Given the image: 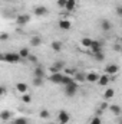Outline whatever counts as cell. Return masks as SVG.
<instances>
[{"label":"cell","instance_id":"18","mask_svg":"<svg viewBox=\"0 0 122 124\" xmlns=\"http://www.w3.org/2000/svg\"><path fill=\"white\" fill-rule=\"evenodd\" d=\"M73 79H75L78 84H82V82L86 81V74H85V72H76L75 77H73Z\"/></svg>","mask_w":122,"mask_h":124},{"label":"cell","instance_id":"11","mask_svg":"<svg viewBox=\"0 0 122 124\" xmlns=\"http://www.w3.org/2000/svg\"><path fill=\"white\" fill-rule=\"evenodd\" d=\"M115 97V90L114 88H106L103 94H102V100L103 101H109V100H112Z\"/></svg>","mask_w":122,"mask_h":124},{"label":"cell","instance_id":"17","mask_svg":"<svg viewBox=\"0 0 122 124\" xmlns=\"http://www.w3.org/2000/svg\"><path fill=\"white\" fill-rule=\"evenodd\" d=\"M101 29L103 32H109L112 29V23H111V20H108V19H103L102 22H101Z\"/></svg>","mask_w":122,"mask_h":124},{"label":"cell","instance_id":"13","mask_svg":"<svg viewBox=\"0 0 122 124\" xmlns=\"http://www.w3.org/2000/svg\"><path fill=\"white\" fill-rule=\"evenodd\" d=\"M99 74H96V72H88L86 74V81L88 82H91V84H93V82H98L99 81Z\"/></svg>","mask_w":122,"mask_h":124},{"label":"cell","instance_id":"7","mask_svg":"<svg viewBox=\"0 0 122 124\" xmlns=\"http://www.w3.org/2000/svg\"><path fill=\"white\" fill-rule=\"evenodd\" d=\"M63 69H65V63H63V61H56V62H53V65L50 66V74L63 72Z\"/></svg>","mask_w":122,"mask_h":124},{"label":"cell","instance_id":"8","mask_svg":"<svg viewBox=\"0 0 122 124\" xmlns=\"http://www.w3.org/2000/svg\"><path fill=\"white\" fill-rule=\"evenodd\" d=\"M29 22H30V16L29 15H19V16H16V23L19 26H25Z\"/></svg>","mask_w":122,"mask_h":124},{"label":"cell","instance_id":"14","mask_svg":"<svg viewBox=\"0 0 122 124\" xmlns=\"http://www.w3.org/2000/svg\"><path fill=\"white\" fill-rule=\"evenodd\" d=\"M33 77H37V78H46V72L42 66H36L33 69Z\"/></svg>","mask_w":122,"mask_h":124},{"label":"cell","instance_id":"2","mask_svg":"<svg viewBox=\"0 0 122 124\" xmlns=\"http://www.w3.org/2000/svg\"><path fill=\"white\" fill-rule=\"evenodd\" d=\"M78 90H79V84H78L76 81H73V82H70L69 85H65V95L69 97V98H72V97L76 95Z\"/></svg>","mask_w":122,"mask_h":124},{"label":"cell","instance_id":"33","mask_svg":"<svg viewBox=\"0 0 122 124\" xmlns=\"http://www.w3.org/2000/svg\"><path fill=\"white\" fill-rule=\"evenodd\" d=\"M56 1H58V6H59V7H62V9L66 7V1H68V0H56Z\"/></svg>","mask_w":122,"mask_h":124},{"label":"cell","instance_id":"38","mask_svg":"<svg viewBox=\"0 0 122 124\" xmlns=\"http://www.w3.org/2000/svg\"><path fill=\"white\" fill-rule=\"evenodd\" d=\"M119 124H122V118H121V120H119Z\"/></svg>","mask_w":122,"mask_h":124},{"label":"cell","instance_id":"16","mask_svg":"<svg viewBox=\"0 0 122 124\" xmlns=\"http://www.w3.org/2000/svg\"><path fill=\"white\" fill-rule=\"evenodd\" d=\"M109 110H111V113L115 116V117H119L122 113V108L118 105V104H112V105H109Z\"/></svg>","mask_w":122,"mask_h":124},{"label":"cell","instance_id":"31","mask_svg":"<svg viewBox=\"0 0 122 124\" xmlns=\"http://www.w3.org/2000/svg\"><path fill=\"white\" fill-rule=\"evenodd\" d=\"M89 124H102V118L101 117H92L91 118V121H89Z\"/></svg>","mask_w":122,"mask_h":124},{"label":"cell","instance_id":"5","mask_svg":"<svg viewBox=\"0 0 122 124\" xmlns=\"http://www.w3.org/2000/svg\"><path fill=\"white\" fill-rule=\"evenodd\" d=\"M33 13H34V16H37V17H43V16H47V15H49V9H47L46 6H36V7L33 9Z\"/></svg>","mask_w":122,"mask_h":124},{"label":"cell","instance_id":"26","mask_svg":"<svg viewBox=\"0 0 122 124\" xmlns=\"http://www.w3.org/2000/svg\"><path fill=\"white\" fill-rule=\"evenodd\" d=\"M39 117H40L42 120H47V118L50 117V113H49L46 108H42V110H40V113H39Z\"/></svg>","mask_w":122,"mask_h":124},{"label":"cell","instance_id":"27","mask_svg":"<svg viewBox=\"0 0 122 124\" xmlns=\"http://www.w3.org/2000/svg\"><path fill=\"white\" fill-rule=\"evenodd\" d=\"M22 101H23V104H30L32 102V95L29 93H26V94H22Z\"/></svg>","mask_w":122,"mask_h":124},{"label":"cell","instance_id":"36","mask_svg":"<svg viewBox=\"0 0 122 124\" xmlns=\"http://www.w3.org/2000/svg\"><path fill=\"white\" fill-rule=\"evenodd\" d=\"M116 15H118L119 17H122V6H118V7H116Z\"/></svg>","mask_w":122,"mask_h":124},{"label":"cell","instance_id":"28","mask_svg":"<svg viewBox=\"0 0 122 124\" xmlns=\"http://www.w3.org/2000/svg\"><path fill=\"white\" fill-rule=\"evenodd\" d=\"M63 74H65V75H69V77H75L76 71H75L73 68H65V69H63Z\"/></svg>","mask_w":122,"mask_h":124},{"label":"cell","instance_id":"30","mask_svg":"<svg viewBox=\"0 0 122 124\" xmlns=\"http://www.w3.org/2000/svg\"><path fill=\"white\" fill-rule=\"evenodd\" d=\"M93 58L96 59V61H105V52H99V54H95L93 55Z\"/></svg>","mask_w":122,"mask_h":124},{"label":"cell","instance_id":"32","mask_svg":"<svg viewBox=\"0 0 122 124\" xmlns=\"http://www.w3.org/2000/svg\"><path fill=\"white\" fill-rule=\"evenodd\" d=\"M106 108H109V104H108V101H103V102L99 105V110H101V111H105Z\"/></svg>","mask_w":122,"mask_h":124},{"label":"cell","instance_id":"24","mask_svg":"<svg viewBox=\"0 0 122 124\" xmlns=\"http://www.w3.org/2000/svg\"><path fill=\"white\" fill-rule=\"evenodd\" d=\"M43 82H45V78H37V77H33V81H32V84L34 85V87H42L43 85Z\"/></svg>","mask_w":122,"mask_h":124},{"label":"cell","instance_id":"4","mask_svg":"<svg viewBox=\"0 0 122 124\" xmlns=\"http://www.w3.org/2000/svg\"><path fill=\"white\" fill-rule=\"evenodd\" d=\"M63 77H65V74H63V72H55V74H50L47 79H49L50 82H53V84H58V85H62Z\"/></svg>","mask_w":122,"mask_h":124},{"label":"cell","instance_id":"21","mask_svg":"<svg viewBox=\"0 0 122 124\" xmlns=\"http://www.w3.org/2000/svg\"><path fill=\"white\" fill-rule=\"evenodd\" d=\"M76 7H78V1H76V0H68V1H66V7H65V9H66L68 12H73Z\"/></svg>","mask_w":122,"mask_h":124},{"label":"cell","instance_id":"35","mask_svg":"<svg viewBox=\"0 0 122 124\" xmlns=\"http://www.w3.org/2000/svg\"><path fill=\"white\" fill-rule=\"evenodd\" d=\"M27 61L32 62V63H36V62H37V56H36V55H30V56L27 58Z\"/></svg>","mask_w":122,"mask_h":124},{"label":"cell","instance_id":"25","mask_svg":"<svg viewBox=\"0 0 122 124\" xmlns=\"http://www.w3.org/2000/svg\"><path fill=\"white\" fill-rule=\"evenodd\" d=\"M40 43H42V39H40L39 36H33V38L30 39V45L32 46H34V48L40 46Z\"/></svg>","mask_w":122,"mask_h":124},{"label":"cell","instance_id":"12","mask_svg":"<svg viewBox=\"0 0 122 124\" xmlns=\"http://www.w3.org/2000/svg\"><path fill=\"white\" fill-rule=\"evenodd\" d=\"M12 117H13V113H12V111H9V110H3V111H1V114H0V120H1L3 123H6V121L12 120Z\"/></svg>","mask_w":122,"mask_h":124},{"label":"cell","instance_id":"22","mask_svg":"<svg viewBox=\"0 0 122 124\" xmlns=\"http://www.w3.org/2000/svg\"><path fill=\"white\" fill-rule=\"evenodd\" d=\"M19 55H20V58L22 59H27L29 56H30V51H29V48H20L19 49Z\"/></svg>","mask_w":122,"mask_h":124},{"label":"cell","instance_id":"29","mask_svg":"<svg viewBox=\"0 0 122 124\" xmlns=\"http://www.w3.org/2000/svg\"><path fill=\"white\" fill-rule=\"evenodd\" d=\"M13 124H29V121H27V118L26 117H19V118H16L14 120V123Z\"/></svg>","mask_w":122,"mask_h":124},{"label":"cell","instance_id":"10","mask_svg":"<svg viewBox=\"0 0 122 124\" xmlns=\"http://www.w3.org/2000/svg\"><path fill=\"white\" fill-rule=\"evenodd\" d=\"M58 26H59V29H62V31H69L72 28V22L69 19H61L58 22Z\"/></svg>","mask_w":122,"mask_h":124},{"label":"cell","instance_id":"3","mask_svg":"<svg viewBox=\"0 0 122 124\" xmlns=\"http://www.w3.org/2000/svg\"><path fill=\"white\" fill-rule=\"evenodd\" d=\"M70 123V114L65 110H61L58 113V124H69Z\"/></svg>","mask_w":122,"mask_h":124},{"label":"cell","instance_id":"20","mask_svg":"<svg viewBox=\"0 0 122 124\" xmlns=\"http://www.w3.org/2000/svg\"><path fill=\"white\" fill-rule=\"evenodd\" d=\"M98 84H99L101 87H106V85L109 84V75H106V74H102V75L99 77V81H98Z\"/></svg>","mask_w":122,"mask_h":124},{"label":"cell","instance_id":"23","mask_svg":"<svg viewBox=\"0 0 122 124\" xmlns=\"http://www.w3.org/2000/svg\"><path fill=\"white\" fill-rule=\"evenodd\" d=\"M50 48H52V51H55V52H61L62 51V42L53 40V42L50 43Z\"/></svg>","mask_w":122,"mask_h":124},{"label":"cell","instance_id":"9","mask_svg":"<svg viewBox=\"0 0 122 124\" xmlns=\"http://www.w3.org/2000/svg\"><path fill=\"white\" fill-rule=\"evenodd\" d=\"M91 52H92V55L103 52V46H102V43L99 40H93V43H92V46H91Z\"/></svg>","mask_w":122,"mask_h":124},{"label":"cell","instance_id":"37","mask_svg":"<svg viewBox=\"0 0 122 124\" xmlns=\"http://www.w3.org/2000/svg\"><path fill=\"white\" fill-rule=\"evenodd\" d=\"M0 95H1V97H4V95H6V88H4V87H1V88H0Z\"/></svg>","mask_w":122,"mask_h":124},{"label":"cell","instance_id":"39","mask_svg":"<svg viewBox=\"0 0 122 124\" xmlns=\"http://www.w3.org/2000/svg\"><path fill=\"white\" fill-rule=\"evenodd\" d=\"M49 124H55V123H49Z\"/></svg>","mask_w":122,"mask_h":124},{"label":"cell","instance_id":"15","mask_svg":"<svg viewBox=\"0 0 122 124\" xmlns=\"http://www.w3.org/2000/svg\"><path fill=\"white\" fill-rule=\"evenodd\" d=\"M16 91L20 94V95L22 94H26L27 93V84L26 82H17L16 84Z\"/></svg>","mask_w":122,"mask_h":124},{"label":"cell","instance_id":"19","mask_svg":"<svg viewBox=\"0 0 122 124\" xmlns=\"http://www.w3.org/2000/svg\"><path fill=\"white\" fill-rule=\"evenodd\" d=\"M92 43H93V39H92V38L85 36V38H82V39H81V45H82L83 48H88V49H91Z\"/></svg>","mask_w":122,"mask_h":124},{"label":"cell","instance_id":"6","mask_svg":"<svg viewBox=\"0 0 122 124\" xmlns=\"http://www.w3.org/2000/svg\"><path fill=\"white\" fill-rule=\"evenodd\" d=\"M106 75H116L118 72H119V66L116 65V63H109V65H106L105 66V71H103Z\"/></svg>","mask_w":122,"mask_h":124},{"label":"cell","instance_id":"34","mask_svg":"<svg viewBox=\"0 0 122 124\" xmlns=\"http://www.w3.org/2000/svg\"><path fill=\"white\" fill-rule=\"evenodd\" d=\"M7 39H9V35H7V33H4V32L0 33V40H1V42H6Z\"/></svg>","mask_w":122,"mask_h":124},{"label":"cell","instance_id":"1","mask_svg":"<svg viewBox=\"0 0 122 124\" xmlns=\"http://www.w3.org/2000/svg\"><path fill=\"white\" fill-rule=\"evenodd\" d=\"M0 59L3 62H7V63H19L22 61L19 52H7V54H1Z\"/></svg>","mask_w":122,"mask_h":124}]
</instances>
